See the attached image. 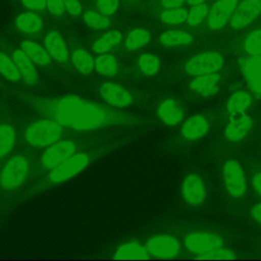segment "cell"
<instances>
[{"mask_svg":"<svg viewBox=\"0 0 261 261\" xmlns=\"http://www.w3.org/2000/svg\"><path fill=\"white\" fill-rule=\"evenodd\" d=\"M207 14H208V7L204 2L193 5L188 14L187 22L189 25H192V27L197 25L205 18Z\"/></svg>","mask_w":261,"mask_h":261,"instance_id":"obj_36","label":"cell"},{"mask_svg":"<svg viewBox=\"0 0 261 261\" xmlns=\"http://www.w3.org/2000/svg\"><path fill=\"white\" fill-rule=\"evenodd\" d=\"M148 253L156 258H173L180 252L178 241L168 234H157L149 238L145 243Z\"/></svg>","mask_w":261,"mask_h":261,"instance_id":"obj_7","label":"cell"},{"mask_svg":"<svg viewBox=\"0 0 261 261\" xmlns=\"http://www.w3.org/2000/svg\"><path fill=\"white\" fill-rule=\"evenodd\" d=\"M15 24L16 28L22 33L36 34L41 30L43 21L38 14L34 12H25L16 17Z\"/></svg>","mask_w":261,"mask_h":261,"instance_id":"obj_25","label":"cell"},{"mask_svg":"<svg viewBox=\"0 0 261 261\" xmlns=\"http://www.w3.org/2000/svg\"><path fill=\"white\" fill-rule=\"evenodd\" d=\"M208 129L209 123L207 119L200 114H196L184 122L180 128V133L186 140L196 141L202 138L208 132Z\"/></svg>","mask_w":261,"mask_h":261,"instance_id":"obj_16","label":"cell"},{"mask_svg":"<svg viewBox=\"0 0 261 261\" xmlns=\"http://www.w3.org/2000/svg\"><path fill=\"white\" fill-rule=\"evenodd\" d=\"M118 0H97V8L104 15L113 14L118 8Z\"/></svg>","mask_w":261,"mask_h":261,"instance_id":"obj_38","label":"cell"},{"mask_svg":"<svg viewBox=\"0 0 261 261\" xmlns=\"http://www.w3.org/2000/svg\"><path fill=\"white\" fill-rule=\"evenodd\" d=\"M223 65V57L217 52H203L190 58L186 64L185 69L190 75L198 76L202 74H209L217 72Z\"/></svg>","mask_w":261,"mask_h":261,"instance_id":"obj_6","label":"cell"},{"mask_svg":"<svg viewBox=\"0 0 261 261\" xmlns=\"http://www.w3.org/2000/svg\"><path fill=\"white\" fill-rule=\"evenodd\" d=\"M71 61L74 68L81 74H90L95 69V60L93 56L85 49L77 48L71 54Z\"/></svg>","mask_w":261,"mask_h":261,"instance_id":"obj_23","label":"cell"},{"mask_svg":"<svg viewBox=\"0 0 261 261\" xmlns=\"http://www.w3.org/2000/svg\"><path fill=\"white\" fill-rule=\"evenodd\" d=\"M220 81V75L216 72L209 74H202L196 76L191 83L190 88L194 92L204 96H213L218 91V83Z\"/></svg>","mask_w":261,"mask_h":261,"instance_id":"obj_19","label":"cell"},{"mask_svg":"<svg viewBox=\"0 0 261 261\" xmlns=\"http://www.w3.org/2000/svg\"><path fill=\"white\" fill-rule=\"evenodd\" d=\"M253 182V187L255 189V191L261 196V171L257 172L252 179Z\"/></svg>","mask_w":261,"mask_h":261,"instance_id":"obj_44","label":"cell"},{"mask_svg":"<svg viewBox=\"0 0 261 261\" xmlns=\"http://www.w3.org/2000/svg\"><path fill=\"white\" fill-rule=\"evenodd\" d=\"M149 253L145 246H141L137 242H128L119 246L115 252L114 259L128 260V259H149Z\"/></svg>","mask_w":261,"mask_h":261,"instance_id":"obj_22","label":"cell"},{"mask_svg":"<svg viewBox=\"0 0 261 261\" xmlns=\"http://www.w3.org/2000/svg\"><path fill=\"white\" fill-rule=\"evenodd\" d=\"M63 127L51 118H41L32 121L25 126L23 129V139L33 148H47L61 139L64 133Z\"/></svg>","mask_w":261,"mask_h":261,"instance_id":"obj_4","label":"cell"},{"mask_svg":"<svg viewBox=\"0 0 261 261\" xmlns=\"http://www.w3.org/2000/svg\"><path fill=\"white\" fill-rule=\"evenodd\" d=\"M65 9L71 14V15H80L82 12V5L77 0H63Z\"/></svg>","mask_w":261,"mask_h":261,"instance_id":"obj_40","label":"cell"},{"mask_svg":"<svg viewBox=\"0 0 261 261\" xmlns=\"http://www.w3.org/2000/svg\"><path fill=\"white\" fill-rule=\"evenodd\" d=\"M239 64L248 88L261 94V55H250L239 59Z\"/></svg>","mask_w":261,"mask_h":261,"instance_id":"obj_11","label":"cell"},{"mask_svg":"<svg viewBox=\"0 0 261 261\" xmlns=\"http://www.w3.org/2000/svg\"><path fill=\"white\" fill-rule=\"evenodd\" d=\"M20 49L30 57V59L35 63V65L46 66L51 61V56L40 44L33 41H22L20 43Z\"/></svg>","mask_w":261,"mask_h":261,"instance_id":"obj_21","label":"cell"},{"mask_svg":"<svg viewBox=\"0 0 261 261\" xmlns=\"http://www.w3.org/2000/svg\"><path fill=\"white\" fill-rule=\"evenodd\" d=\"M95 70L104 76H113L118 70L116 59L110 54H100L95 58Z\"/></svg>","mask_w":261,"mask_h":261,"instance_id":"obj_30","label":"cell"},{"mask_svg":"<svg viewBox=\"0 0 261 261\" xmlns=\"http://www.w3.org/2000/svg\"><path fill=\"white\" fill-rule=\"evenodd\" d=\"M186 1L191 5H196V4H200V3L204 2V0H186Z\"/></svg>","mask_w":261,"mask_h":261,"instance_id":"obj_45","label":"cell"},{"mask_svg":"<svg viewBox=\"0 0 261 261\" xmlns=\"http://www.w3.org/2000/svg\"><path fill=\"white\" fill-rule=\"evenodd\" d=\"M188 12L185 8H170L166 9L161 14V20L168 24H179L187 21Z\"/></svg>","mask_w":261,"mask_h":261,"instance_id":"obj_35","label":"cell"},{"mask_svg":"<svg viewBox=\"0 0 261 261\" xmlns=\"http://www.w3.org/2000/svg\"><path fill=\"white\" fill-rule=\"evenodd\" d=\"M84 19L90 28L96 30L106 29L110 24V20L107 17V15L95 11H86L84 13Z\"/></svg>","mask_w":261,"mask_h":261,"instance_id":"obj_34","label":"cell"},{"mask_svg":"<svg viewBox=\"0 0 261 261\" xmlns=\"http://www.w3.org/2000/svg\"><path fill=\"white\" fill-rule=\"evenodd\" d=\"M252 101L251 95L246 91H237L230 95L226 103L227 112L231 115L245 112Z\"/></svg>","mask_w":261,"mask_h":261,"instance_id":"obj_27","label":"cell"},{"mask_svg":"<svg viewBox=\"0 0 261 261\" xmlns=\"http://www.w3.org/2000/svg\"><path fill=\"white\" fill-rule=\"evenodd\" d=\"M32 164L23 154L10 157L0 170V191L13 192L29 180Z\"/></svg>","mask_w":261,"mask_h":261,"instance_id":"obj_5","label":"cell"},{"mask_svg":"<svg viewBox=\"0 0 261 261\" xmlns=\"http://www.w3.org/2000/svg\"><path fill=\"white\" fill-rule=\"evenodd\" d=\"M157 114L165 124L175 125L181 121L184 110L176 100L167 98L158 106Z\"/></svg>","mask_w":261,"mask_h":261,"instance_id":"obj_20","label":"cell"},{"mask_svg":"<svg viewBox=\"0 0 261 261\" xmlns=\"http://www.w3.org/2000/svg\"><path fill=\"white\" fill-rule=\"evenodd\" d=\"M0 74L12 83H17L21 79L13 59L2 52H0Z\"/></svg>","mask_w":261,"mask_h":261,"instance_id":"obj_31","label":"cell"},{"mask_svg":"<svg viewBox=\"0 0 261 261\" xmlns=\"http://www.w3.org/2000/svg\"><path fill=\"white\" fill-rule=\"evenodd\" d=\"M47 7L53 15H61L65 10L63 0H47Z\"/></svg>","mask_w":261,"mask_h":261,"instance_id":"obj_39","label":"cell"},{"mask_svg":"<svg viewBox=\"0 0 261 261\" xmlns=\"http://www.w3.org/2000/svg\"><path fill=\"white\" fill-rule=\"evenodd\" d=\"M253 126V120L248 115H240L228 122L225 127L224 134L228 141L239 142L243 140L251 130Z\"/></svg>","mask_w":261,"mask_h":261,"instance_id":"obj_18","label":"cell"},{"mask_svg":"<svg viewBox=\"0 0 261 261\" xmlns=\"http://www.w3.org/2000/svg\"><path fill=\"white\" fill-rule=\"evenodd\" d=\"M198 258L199 259H233L236 258V255L231 250L223 249L220 247L209 253L202 254Z\"/></svg>","mask_w":261,"mask_h":261,"instance_id":"obj_37","label":"cell"},{"mask_svg":"<svg viewBox=\"0 0 261 261\" xmlns=\"http://www.w3.org/2000/svg\"><path fill=\"white\" fill-rule=\"evenodd\" d=\"M12 59L19 71L21 80L29 86H35L39 83V75L35 63L21 50L16 49L12 53Z\"/></svg>","mask_w":261,"mask_h":261,"instance_id":"obj_15","label":"cell"},{"mask_svg":"<svg viewBox=\"0 0 261 261\" xmlns=\"http://www.w3.org/2000/svg\"><path fill=\"white\" fill-rule=\"evenodd\" d=\"M223 178L228 194L241 198L246 192V175L242 166L234 160H228L223 167Z\"/></svg>","mask_w":261,"mask_h":261,"instance_id":"obj_8","label":"cell"},{"mask_svg":"<svg viewBox=\"0 0 261 261\" xmlns=\"http://www.w3.org/2000/svg\"><path fill=\"white\" fill-rule=\"evenodd\" d=\"M222 239L211 232L194 231L185 239L186 248L195 254H205L214 251L222 246Z\"/></svg>","mask_w":261,"mask_h":261,"instance_id":"obj_9","label":"cell"},{"mask_svg":"<svg viewBox=\"0 0 261 261\" xmlns=\"http://www.w3.org/2000/svg\"><path fill=\"white\" fill-rule=\"evenodd\" d=\"M122 40V35L117 30H111L105 33L101 38L96 40L92 45L94 52L98 54H103L111 50L113 47L118 45Z\"/></svg>","mask_w":261,"mask_h":261,"instance_id":"obj_26","label":"cell"},{"mask_svg":"<svg viewBox=\"0 0 261 261\" xmlns=\"http://www.w3.org/2000/svg\"><path fill=\"white\" fill-rule=\"evenodd\" d=\"M181 195L184 200L190 205L196 206L201 204L206 196L204 182L195 174L188 175L182 182Z\"/></svg>","mask_w":261,"mask_h":261,"instance_id":"obj_14","label":"cell"},{"mask_svg":"<svg viewBox=\"0 0 261 261\" xmlns=\"http://www.w3.org/2000/svg\"><path fill=\"white\" fill-rule=\"evenodd\" d=\"M100 96L108 106L115 108L127 107L133 103L132 94L121 85L105 82L100 87Z\"/></svg>","mask_w":261,"mask_h":261,"instance_id":"obj_10","label":"cell"},{"mask_svg":"<svg viewBox=\"0 0 261 261\" xmlns=\"http://www.w3.org/2000/svg\"><path fill=\"white\" fill-rule=\"evenodd\" d=\"M251 214L254 220L261 224V203H258L255 206H253L251 210Z\"/></svg>","mask_w":261,"mask_h":261,"instance_id":"obj_43","label":"cell"},{"mask_svg":"<svg viewBox=\"0 0 261 261\" xmlns=\"http://www.w3.org/2000/svg\"><path fill=\"white\" fill-rule=\"evenodd\" d=\"M124 144L125 140L119 139L110 143L102 144L93 149L74 153L63 162L40 176L37 180L30 182L27 189L18 195V200H27L29 198L38 196L45 191H48L52 188H55L70 180L75 175L85 170L87 167H89L91 164H93L95 161Z\"/></svg>","mask_w":261,"mask_h":261,"instance_id":"obj_2","label":"cell"},{"mask_svg":"<svg viewBox=\"0 0 261 261\" xmlns=\"http://www.w3.org/2000/svg\"><path fill=\"white\" fill-rule=\"evenodd\" d=\"M238 0H217L211 6L207 14V24L211 30L222 29L230 17L237 7Z\"/></svg>","mask_w":261,"mask_h":261,"instance_id":"obj_12","label":"cell"},{"mask_svg":"<svg viewBox=\"0 0 261 261\" xmlns=\"http://www.w3.org/2000/svg\"><path fill=\"white\" fill-rule=\"evenodd\" d=\"M151 40V34L144 29H135L130 31L124 41V47L129 51H135L147 45Z\"/></svg>","mask_w":261,"mask_h":261,"instance_id":"obj_29","label":"cell"},{"mask_svg":"<svg viewBox=\"0 0 261 261\" xmlns=\"http://www.w3.org/2000/svg\"><path fill=\"white\" fill-rule=\"evenodd\" d=\"M138 66L146 75H155L160 68L159 58L151 53H144L139 57Z\"/></svg>","mask_w":261,"mask_h":261,"instance_id":"obj_32","label":"cell"},{"mask_svg":"<svg viewBox=\"0 0 261 261\" xmlns=\"http://www.w3.org/2000/svg\"><path fill=\"white\" fill-rule=\"evenodd\" d=\"M45 48L50 54L51 58L56 60L59 63H63L67 60L68 52L66 44L62 36L55 31H52L47 34L45 37Z\"/></svg>","mask_w":261,"mask_h":261,"instance_id":"obj_17","label":"cell"},{"mask_svg":"<svg viewBox=\"0 0 261 261\" xmlns=\"http://www.w3.org/2000/svg\"><path fill=\"white\" fill-rule=\"evenodd\" d=\"M16 142V129L8 122L0 123V159L7 156Z\"/></svg>","mask_w":261,"mask_h":261,"instance_id":"obj_24","label":"cell"},{"mask_svg":"<svg viewBox=\"0 0 261 261\" xmlns=\"http://www.w3.org/2000/svg\"><path fill=\"white\" fill-rule=\"evenodd\" d=\"M79 144L76 141L71 139L59 140L53 145L47 147L39 159L32 165L30 177L32 181H35L40 176L63 162L65 159L77 152Z\"/></svg>","mask_w":261,"mask_h":261,"instance_id":"obj_3","label":"cell"},{"mask_svg":"<svg viewBox=\"0 0 261 261\" xmlns=\"http://www.w3.org/2000/svg\"><path fill=\"white\" fill-rule=\"evenodd\" d=\"M159 41L163 46L174 47L191 44L193 42V37L184 31L170 30L162 33L159 37Z\"/></svg>","mask_w":261,"mask_h":261,"instance_id":"obj_28","label":"cell"},{"mask_svg":"<svg viewBox=\"0 0 261 261\" xmlns=\"http://www.w3.org/2000/svg\"><path fill=\"white\" fill-rule=\"evenodd\" d=\"M261 14V0H243L230 17V25L243 29Z\"/></svg>","mask_w":261,"mask_h":261,"instance_id":"obj_13","label":"cell"},{"mask_svg":"<svg viewBox=\"0 0 261 261\" xmlns=\"http://www.w3.org/2000/svg\"><path fill=\"white\" fill-rule=\"evenodd\" d=\"M20 97L36 112L75 130L134 126L142 122L137 115L112 109L77 95L41 97L21 93Z\"/></svg>","mask_w":261,"mask_h":261,"instance_id":"obj_1","label":"cell"},{"mask_svg":"<svg viewBox=\"0 0 261 261\" xmlns=\"http://www.w3.org/2000/svg\"><path fill=\"white\" fill-rule=\"evenodd\" d=\"M244 49L249 55H261V30H255L246 37Z\"/></svg>","mask_w":261,"mask_h":261,"instance_id":"obj_33","label":"cell"},{"mask_svg":"<svg viewBox=\"0 0 261 261\" xmlns=\"http://www.w3.org/2000/svg\"><path fill=\"white\" fill-rule=\"evenodd\" d=\"M186 0H161L162 6L166 9L170 8H178L180 7Z\"/></svg>","mask_w":261,"mask_h":261,"instance_id":"obj_42","label":"cell"},{"mask_svg":"<svg viewBox=\"0 0 261 261\" xmlns=\"http://www.w3.org/2000/svg\"><path fill=\"white\" fill-rule=\"evenodd\" d=\"M22 4L31 9L42 10L47 6V0H21Z\"/></svg>","mask_w":261,"mask_h":261,"instance_id":"obj_41","label":"cell"}]
</instances>
